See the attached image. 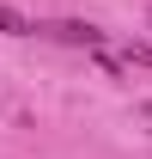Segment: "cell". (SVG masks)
<instances>
[{"label": "cell", "instance_id": "cell-1", "mask_svg": "<svg viewBox=\"0 0 152 159\" xmlns=\"http://www.w3.org/2000/svg\"><path fill=\"white\" fill-rule=\"evenodd\" d=\"M49 37H55V43H73V49H103V31H97V25H79V19L49 25Z\"/></svg>", "mask_w": 152, "mask_h": 159}, {"label": "cell", "instance_id": "cell-2", "mask_svg": "<svg viewBox=\"0 0 152 159\" xmlns=\"http://www.w3.org/2000/svg\"><path fill=\"white\" fill-rule=\"evenodd\" d=\"M0 31H6V37H24V31H31V19H24L19 6H0Z\"/></svg>", "mask_w": 152, "mask_h": 159}, {"label": "cell", "instance_id": "cell-3", "mask_svg": "<svg viewBox=\"0 0 152 159\" xmlns=\"http://www.w3.org/2000/svg\"><path fill=\"white\" fill-rule=\"evenodd\" d=\"M128 61L134 67H152V43H128Z\"/></svg>", "mask_w": 152, "mask_h": 159}, {"label": "cell", "instance_id": "cell-4", "mask_svg": "<svg viewBox=\"0 0 152 159\" xmlns=\"http://www.w3.org/2000/svg\"><path fill=\"white\" fill-rule=\"evenodd\" d=\"M146 19H152V12H146Z\"/></svg>", "mask_w": 152, "mask_h": 159}]
</instances>
